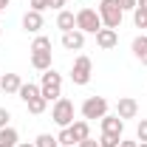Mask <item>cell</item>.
Returning a JSON list of instances; mask_svg holds the SVG:
<instances>
[{
	"mask_svg": "<svg viewBox=\"0 0 147 147\" xmlns=\"http://www.w3.org/2000/svg\"><path fill=\"white\" fill-rule=\"evenodd\" d=\"M96 11H99V17H102V26H105V28H119V26H122V14H125V11L119 9L116 0H102Z\"/></svg>",
	"mask_w": 147,
	"mask_h": 147,
	"instance_id": "cell-2",
	"label": "cell"
},
{
	"mask_svg": "<svg viewBox=\"0 0 147 147\" xmlns=\"http://www.w3.org/2000/svg\"><path fill=\"white\" fill-rule=\"evenodd\" d=\"M79 147H99V142H93L91 136H88V139H85V142H79Z\"/></svg>",
	"mask_w": 147,
	"mask_h": 147,
	"instance_id": "cell-30",
	"label": "cell"
},
{
	"mask_svg": "<svg viewBox=\"0 0 147 147\" xmlns=\"http://www.w3.org/2000/svg\"><path fill=\"white\" fill-rule=\"evenodd\" d=\"M9 119H11L9 108H0V127H9Z\"/></svg>",
	"mask_w": 147,
	"mask_h": 147,
	"instance_id": "cell-27",
	"label": "cell"
},
{
	"mask_svg": "<svg viewBox=\"0 0 147 147\" xmlns=\"http://www.w3.org/2000/svg\"><path fill=\"white\" fill-rule=\"evenodd\" d=\"M108 113V99L105 96H88L85 102H82V119H102Z\"/></svg>",
	"mask_w": 147,
	"mask_h": 147,
	"instance_id": "cell-6",
	"label": "cell"
},
{
	"mask_svg": "<svg viewBox=\"0 0 147 147\" xmlns=\"http://www.w3.org/2000/svg\"><path fill=\"white\" fill-rule=\"evenodd\" d=\"M9 3H11V0H0V11H3V9H6Z\"/></svg>",
	"mask_w": 147,
	"mask_h": 147,
	"instance_id": "cell-34",
	"label": "cell"
},
{
	"mask_svg": "<svg viewBox=\"0 0 147 147\" xmlns=\"http://www.w3.org/2000/svg\"><path fill=\"white\" fill-rule=\"evenodd\" d=\"M133 23H136V28H147V11L136 9V11H133Z\"/></svg>",
	"mask_w": 147,
	"mask_h": 147,
	"instance_id": "cell-24",
	"label": "cell"
},
{
	"mask_svg": "<svg viewBox=\"0 0 147 147\" xmlns=\"http://www.w3.org/2000/svg\"><path fill=\"white\" fill-rule=\"evenodd\" d=\"M119 147H139V142H125V139H122V142H119Z\"/></svg>",
	"mask_w": 147,
	"mask_h": 147,
	"instance_id": "cell-31",
	"label": "cell"
},
{
	"mask_svg": "<svg viewBox=\"0 0 147 147\" xmlns=\"http://www.w3.org/2000/svg\"><path fill=\"white\" fill-rule=\"evenodd\" d=\"M130 51H133V57H136L142 65H147V37H136L133 45H130Z\"/></svg>",
	"mask_w": 147,
	"mask_h": 147,
	"instance_id": "cell-16",
	"label": "cell"
},
{
	"mask_svg": "<svg viewBox=\"0 0 147 147\" xmlns=\"http://www.w3.org/2000/svg\"><path fill=\"white\" fill-rule=\"evenodd\" d=\"M99 122H102V133H113V136H122V130H125V122H122V119H119L116 113H113V116H110V113H105V116H102Z\"/></svg>",
	"mask_w": 147,
	"mask_h": 147,
	"instance_id": "cell-10",
	"label": "cell"
},
{
	"mask_svg": "<svg viewBox=\"0 0 147 147\" xmlns=\"http://www.w3.org/2000/svg\"><path fill=\"white\" fill-rule=\"evenodd\" d=\"M96 45H99L102 51L116 48V45H119V34H116V28H99V31H96Z\"/></svg>",
	"mask_w": 147,
	"mask_h": 147,
	"instance_id": "cell-9",
	"label": "cell"
},
{
	"mask_svg": "<svg viewBox=\"0 0 147 147\" xmlns=\"http://www.w3.org/2000/svg\"><path fill=\"white\" fill-rule=\"evenodd\" d=\"M91 74H93L91 57L79 54L76 59H74V68H71V82L74 85H88V82H91Z\"/></svg>",
	"mask_w": 147,
	"mask_h": 147,
	"instance_id": "cell-5",
	"label": "cell"
},
{
	"mask_svg": "<svg viewBox=\"0 0 147 147\" xmlns=\"http://www.w3.org/2000/svg\"><path fill=\"white\" fill-rule=\"evenodd\" d=\"M136 9H142V11H147V0H139V6Z\"/></svg>",
	"mask_w": 147,
	"mask_h": 147,
	"instance_id": "cell-32",
	"label": "cell"
},
{
	"mask_svg": "<svg viewBox=\"0 0 147 147\" xmlns=\"http://www.w3.org/2000/svg\"><path fill=\"white\" fill-rule=\"evenodd\" d=\"M57 28H59L62 34H65V31H74V28H76V14L62 9V11L57 14Z\"/></svg>",
	"mask_w": 147,
	"mask_h": 147,
	"instance_id": "cell-14",
	"label": "cell"
},
{
	"mask_svg": "<svg viewBox=\"0 0 147 147\" xmlns=\"http://www.w3.org/2000/svg\"><path fill=\"white\" fill-rule=\"evenodd\" d=\"M34 144L37 147H59V142H57V136H51V133H40Z\"/></svg>",
	"mask_w": 147,
	"mask_h": 147,
	"instance_id": "cell-21",
	"label": "cell"
},
{
	"mask_svg": "<svg viewBox=\"0 0 147 147\" xmlns=\"http://www.w3.org/2000/svg\"><path fill=\"white\" fill-rule=\"evenodd\" d=\"M76 28H79L82 34H96V31L105 28V26H102V17H99L96 9H79V11H76Z\"/></svg>",
	"mask_w": 147,
	"mask_h": 147,
	"instance_id": "cell-3",
	"label": "cell"
},
{
	"mask_svg": "<svg viewBox=\"0 0 147 147\" xmlns=\"http://www.w3.org/2000/svg\"><path fill=\"white\" fill-rule=\"evenodd\" d=\"M68 147H76V144H68Z\"/></svg>",
	"mask_w": 147,
	"mask_h": 147,
	"instance_id": "cell-36",
	"label": "cell"
},
{
	"mask_svg": "<svg viewBox=\"0 0 147 147\" xmlns=\"http://www.w3.org/2000/svg\"><path fill=\"white\" fill-rule=\"evenodd\" d=\"M31 65L37 71H48L51 68V51H31Z\"/></svg>",
	"mask_w": 147,
	"mask_h": 147,
	"instance_id": "cell-15",
	"label": "cell"
},
{
	"mask_svg": "<svg viewBox=\"0 0 147 147\" xmlns=\"http://www.w3.org/2000/svg\"><path fill=\"white\" fill-rule=\"evenodd\" d=\"M74 102L71 99H65V96H59L54 102V108H51V119H54L59 127H71L74 125Z\"/></svg>",
	"mask_w": 147,
	"mask_h": 147,
	"instance_id": "cell-4",
	"label": "cell"
},
{
	"mask_svg": "<svg viewBox=\"0 0 147 147\" xmlns=\"http://www.w3.org/2000/svg\"><path fill=\"white\" fill-rule=\"evenodd\" d=\"M17 147H37V144H34V142H20Z\"/></svg>",
	"mask_w": 147,
	"mask_h": 147,
	"instance_id": "cell-33",
	"label": "cell"
},
{
	"mask_svg": "<svg viewBox=\"0 0 147 147\" xmlns=\"http://www.w3.org/2000/svg\"><path fill=\"white\" fill-rule=\"evenodd\" d=\"M20 85H23L20 74H3V76H0V91L3 93H17Z\"/></svg>",
	"mask_w": 147,
	"mask_h": 147,
	"instance_id": "cell-12",
	"label": "cell"
},
{
	"mask_svg": "<svg viewBox=\"0 0 147 147\" xmlns=\"http://www.w3.org/2000/svg\"><path fill=\"white\" fill-rule=\"evenodd\" d=\"M71 133H74V142H76V144L85 142V139L91 136V122H88V119H76L71 125Z\"/></svg>",
	"mask_w": 147,
	"mask_h": 147,
	"instance_id": "cell-13",
	"label": "cell"
},
{
	"mask_svg": "<svg viewBox=\"0 0 147 147\" xmlns=\"http://www.w3.org/2000/svg\"><path fill=\"white\" fill-rule=\"evenodd\" d=\"M122 142V136H113V133H102V139H99V147H119Z\"/></svg>",
	"mask_w": 147,
	"mask_h": 147,
	"instance_id": "cell-23",
	"label": "cell"
},
{
	"mask_svg": "<svg viewBox=\"0 0 147 147\" xmlns=\"http://www.w3.org/2000/svg\"><path fill=\"white\" fill-rule=\"evenodd\" d=\"M57 142H59V147L76 144V142H74V133H71V127H62V130H59V136H57Z\"/></svg>",
	"mask_w": 147,
	"mask_h": 147,
	"instance_id": "cell-22",
	"label": "cell"
},
{
	"mask_svg": "<svg viewBox=\"0 0 147 147\" xmlns=\"http://www.w3.org/2000/svg\"><path fill=\"white\" fill-rule=\"evenodd\" d=\"M23 28H26V31H31V34H37V31L42 28V11L28 9V11L23 14Z\"/></svg>",
	"mask_w": 147,
	"mask_h": 147,
	"instance_id": "cell-11",
	"label": "cell"
},
{
	"mask_svg": "<svg viewBox=\"0 0 147 147\" xmlns=\"http://www.w3.org/2000/svg\"><path fill=\"white\" fill-rule=\"evenodd\" d=\"M116 3L122 11H136V6H139V0H116Z\"/></svg>",
	"mask_w": 147,
	"mask_h": 147,
	"instance_id": "cell-26",
	"label": "cell"
},
{
	"mask_svg": "<svg viewBox=\"0 0 147 147\" xmlns=\"http://www.w3.org/2000/svg\"><path fill=\"white\" fill-rule=\"evenodd\" d=\"M136 139H139V142H147V119L139 122V127H136Z\"/></svg>",
	"mask_w": 147,
	"mask_h": 147,
	"instance_id": "cell-25",
	"label": "cell"
},
{
	"mask_svg": "<svg viewBox=\"0 0 147 147\" xmlns=\"http://www.w3.org/2000/svg\"><path fill=\"white\" fill-rule=\"evenodd\" d=\"M17 96L28 105L31 99H37V96H40V85H34V82H23V85H20V91H17Z\"/></svg>",
	"mask_w": 147,
	"mask_h": 147,
	"instance_id": "cell-18",
	"label": "cell"
},
{
	"mask_svg": "<svg viewBox=\"0 0 147 147\" xmlns=\"http://www.w3.org/2000/svg\"><path fill=\"white\" fill-rule=\"evenodd\" d=\"M28 51H51V37H42V34H37Z\"/></svg>",
	"mask_w": 147,
	"mask_h": 147,
	"instance_id": "cell-20",
	"label": "cell"
},
{
	"mask_svg": "<svg viewBox=\"0 0 147 147\" xmlns=\"http://www.w3.org/2000/svg\"><path fill=\"white\" fill-rule=\"evenodd\" d=\"M31 9L34 11H45L48 9V0H31Z\"/></svg>",
	"mask_w": 147,
	"mask_h": 147,
	"instance_id": "cell-28",
	"label": "cell"
},
{
	"mask_svg": "<svg viewBox=\"0 0 147 147\" xmlns=\"http://www.w3.org/2000/svg\"><path fill=\"white\" fill-rule=\"evenodd\" d=\"M20 136L14 127H0V147H17Z\"/></svg>",
	"mask_w": 147,
	"mask_h": 147,
	"instance_id": "cell-17",
	"label": "cell"
},
{
	"mask_svg": "<svg viewBox=\"0 0 147 147\" xmlns=\"http://www.w3.org/2000/svg\"><path fill=\"white\" fill-rule=\"evenodd\" d=\"M40 93L48 99V102H57L59 96H62V76L54 71V68H48V71H42V82H40Z\"/></svg>",
	"mask_w": 147,
	"mask_h": 147,
	"instance_id": "cell-1",
	"label": "cell"
},
{
	"mask_svg": "<svg viewBox=\"0 0 147 147\" xmlns=\"http://www.w3.org/2000/svg\"><path fill=\"white\" fill-rule=\"evenodd\" d=\"M116 116L125 122V119H136L139 116V102L133 99V96H122L119 102H116Z\"/></svg>",
	"mask_w": 147,
	"mask_h": 147,
	"instance_id": "cell-7",
	"label": "cell"
},
{
	"mask_svg": "<svg viewBox=\"0 0 147 147\" xmlns=\"http://www.w3.org/2000/svg\"><path fill=\"white\" fill-rule=\"evenodd\" d=\"M45 108H48V99H45L42 93H40L37 99H31V102H28V110H31L34 116H40V113H45Z\"/></svg>",
	"mask_w": 147,
	"mask_h": 147,
	"instance_id": "cell-19",
	"label": "cell"
},
{
	"mask_svg": "<svg viewBox=\"0 0 147 147\" xmlns=\"http://www.w3.org/2000/svg\"><path fill=\"white\" fill-rule=\"evenodd\" d=\"M62 6H65V0H48V9H57V11H62Z\"/></svg>",
	"mask_w": 147,
	"mask_h": 147,
	"instance_id": "cell-29",
	"label": "cell"
},
{
	"mask_svg": "<svg viewBox=\"0 0 147 147\" xmlns=\"http://www.w3.org/2000/svg\"><path fill=\"white\" fill-rule=\"evenodd\" d=\"M62 48H65V51H82V48H85V34H82L79 28L65 31V34H62Z\"/></svg>",
	"mask_w": 147,
	"mask_h": 147,
	"instance_id": "cell-8",
	"label": "cell"
},
{
	"mask_svg": "<svg viewBox=\"0 0 147 147\" xmlns=\"http://www.w3.org/2000/svg\"><path fill=\"white\" fill-rule=\"evenodd\" d=\"M139 147H147V142H142V144H139Z\"/></svg>",
	"mask_w": 147,
	"mask_h": 147,
	"instance_id": "cell-35",
	"label": "cell"
}]
</instances>
